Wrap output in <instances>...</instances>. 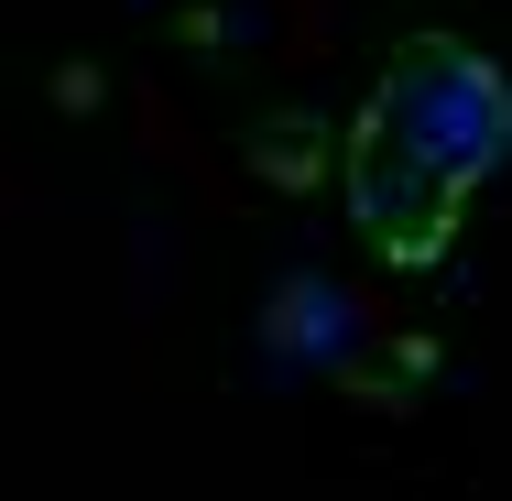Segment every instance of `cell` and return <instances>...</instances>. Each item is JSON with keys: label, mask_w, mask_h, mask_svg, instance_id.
Masks as SVG:
<instances>
[{"label": "cell", "mask_w": 512, "mask_h": 501, "mask_svg": "<svg viewBox=\"0 0 512 501\" xmlns=\"http://www.w3.org/2000/svg\"><path fill=\"white\" fill-rule=\"evenodd\" d=\"M512 153V77L469 44V33H414L393 44V66L371 77V99L349 120V218L360 251L425 273L447 262L469 197L502 175Z\"/></svg>", "instance_id": "obj_1"}]
</instances>
